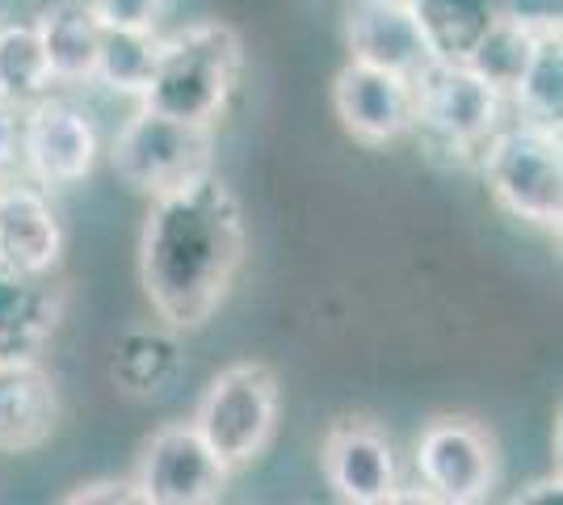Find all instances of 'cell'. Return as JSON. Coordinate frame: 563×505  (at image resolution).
<instances>
[{
  "instance_id": "1",
  "label": "cell",
  "mask_w": 563,
  "mask_h": 505,
  "mask_svg": "<svg viewBox=\"0 0 563 505\" xmlns=\"http://www.w3.org/2000/svg\"><path fill=\"white\" fill-rule=\"evenodd\" d=\"M244 211L219 173L152 198L140 232V283L161 325L194 333L211 320L244 265Z\"/></svg>"
},
{
  "instance_id": "14",
  "label": "cell",
  "mask_w": 563,
  "mask_h": 505,
  "mask_svg": "<svg viewBox=\"0 0 563 505\" xmlns=\"http://www.w3.org/2000/svg\"><path fill=\"white\" fill-rule=\"evenodd\" d=\"M59 430V387L38 359L0 362V455H34Z\"/></svg>"
},
{
  "instance_id": "11",
  "label": "cell",
  "mask_w": 563,
  "mask_h": 505,
  "mask_svg": "<svg viewBox=\"0 0 563 505\" xmlns=\"http://www.w3.org/2000/svg\"><path fill=\"white\" fill-rule=\"evenodd\" d=\"M324 481L350 505H387L399 497V463L387 430L371 417H341L324 433Z\"/></svg>"
},
{
  "instance_id": "13",
  "label": "cell",
  "mask_w": 563,
  "mask_h": 505,
  "mask_svg": "<svg viewBox=\"0 0 563 505\" xmlns=\"http://www.w3.org/2000/svg\"><path fill=\"white\" fill-rule=\"evenodd\" d=\"M345 47L353 64H371L408 80L433 64V51L408 0H353L345 9Z\"/></svg>"
},
{
  "instance_id": "21",
  "label": "cell",
  "mask_w": 563,
  "mask_h": 505,
  "mask_svg": "<svg viewBox=\"0 0 563 505\" xmlns=\"http://www.w3.org/2000/svg\"><path fill=\"white\" fill-rule=\"evenodd\" d=\"M51 89H55V76L47 68L34 22H4L0 25V97L25 110Z\"/></svg>"
},
{
  "instance_id": "6",
  "label": "cell",
  "mask_w": 563,
  "mask_h": 505,
  "mask_svg": "<svg viewBox=\"0 0 563 505\" xmlns=\"http://www.w3.org/2000/svg\"><path fill=\"white\" fill-rule=\"evenodd\" d=\"M211 127H189L181 119H168L161 110L140 106L114 135L110 165L122 186L147 194V198H161V194L181 190L186 182L211 173Z\"/></svg>"
},
{
  "instance_id": "23",
  "label": "cell",
  "mask_w": 563,
  "mask_h": 505,
  "mask_svg": "<svg viewBox=\"0 0 563 505\" xmlns=\"http://www.w3.org/2000/svg\"><path fill=\"white\" fill-rule=\"evenodd\" d=\"M173 0H93L97 18L114 30H161Z\"/></svg>"
},
{
  "instance_id": "27",
  "label": "cell",
  "mask_w": 563,
  "mask_h": 505,
  "mask_svg": "<svg viewBox=\"0 0 563 505\" xmlns=\"http://www.w3.org/2000/svg\"><path fill=\"white\" fill-rule=\"evenodd\" d=\"M555 497H560V476H551V481L526 484L521 493H514V505H526V502H555Z\"/></svg>"
},
{
  "instance_id": "5",
  "label": "cell",
  "mask_w": 563,
  "mask_h": 505,
  "mask_svg": "<svg viewBox=\"0 0 563 505\" xmlns=\"http://www.w3.org/2000/svg\"><path fill=\"white\" fill-rule=\"evenodd\" d=\"M282 387L265 362H232L198 396L189 426L202 433L228 472L257 468L278 433Z\"/></svg>"
},
{
  "instance_id": "16",
  "label": "cell",
  "mask_w": 563,
  "mask_h": 505,
  "mask_svg": "<svg viewBox=\"0 0 563 505\" xmlns=\"http://www.w3.org/2000/svg\"><path fill=\"white\" fill-rule=\"evenodd\" d=\"M34 34L43 43L55 85H93L97 47L106 34L93 0H51L34 18Z\"/></svg>"
},
{
  "instance_id": "26",
  "label": "cell",
  "mask_w": 563,
  "mask_h": 505,
  "mask_svg": "<svg viewBox=\"0 0 563 505\" xmlns=\"http://www.w3.org/2000/svg\"><path fill=\"white\" fill-rule=\"evenodd\" d=\"M18 147H22V110L0 97V173L18 165Z\"/></svg>"
},
{
  "instance_id": "9",
  "label": "cell",
  "mask_w": 563,
  "mask_h": 505,
  "mask_svg": "<svg viewBox=\"0 0 563 505\" xmlns=\"http://www.w3.org/2000/svg\"><path fill=\"white\" fill-rule=\"evenodd\" d=\"M131 481L143 505H211L228 493L232 472L189 421H168L147 438Z\"/></svg>"
},
{
  "instance_id": "4",
  "label": "cell",
  "mask_w": 563,
  "mask_h": 505,
  "mask_svg": "<svg viewBox=\"0 0 563 505\" xmlns=\"http://www.w3.org/2000/svg\"><path fill=\"white\" fill-rule=\"evenodd\" d=\"M493 202L517 223L560 232L563 223V144L555 127L509 119L479 156Z\"/></svg>"
},
{
  "instance_id": "18",
  "label": "cell",
  "mask_w": 563,
  "mask_h": 505,
  "mask_svg": "<svg viewBox=\"0 0 563 505\" xmlns=\"http://www.w3.org/2000/svg\"><path fill=\"white\" fill-rule=\"evenodd\" d=\"M433 59L463 64L471 47L505 18V0H408Z\"/></svg>"
},
{
  "instance_id": "25",
  "label": "cell",
  "mask_w": 563,
  "mask_h": 505,
  "mask_svg": "<svg viewBox=\"0 0 563 505\" xmlns=\"http://www.w3.org/2000/svg\"><path fill=\"white\" fill-rule=\"evenodd\" d=\"M505 18H517L534 30H560L563 0H505Z\"/></svg>"
},
{
  "instance_id": "15",
  "label": "cell",
  "mask_w": 563,
  "mask_h": 505,
  "mask_svg": "<svg viewBox=\"0 0 563 505\" xmlns=\"http://www.w3.org/2000/svg\"><path fill=\"white\" fill-rule=\"evenodd\" d=\"M64 316V290L0 265V362L38 359Z\"/></svg>"
},
{
  "instance_id": "2",
  "label": "cell",
  "mask_w": 563,
  "mask_h": 505,
  "mask_svg": "<svg viewBox=\"0 0 563 505\" xmlns=\"http://www.w3.org/2000/svg\"><path fill=\"white\" fill-rule=\"evenodd\" d=\"M244 73V43L228 22H194L161 34L156 68L140 106L189 127H219Z\"/></svg>"
},
{
  "instance_id": "10",
  "label": "cell",
  "mask_w": 563,
  "mask_h": 505,
  "mask_svg": "<svg viewBox=\"0 0 563 505\" xmlns=\"http://www.w3.org/2000/svg\"><path fill=\"white\" fill-rule=\"evenodd\" d=\"M332 110L341 131L362 147H387L412 135L417 119V80L383 73L371 64H345L332 80Z\"/></svg>"
},
{
  "instance_id": "8",
  "label": "cell",
  "mask_w": 563,
  "mask_h": 505,
  "mask_svg": "<svg viewBox=\"0 0 563 505\" xmlns=\"http://www.w3.org/2000/svg\"><path fill=\"white\" fill-rule=\"evenodd\" d=\"M421 497L442 505H475L496 484V442L471 417H433L412 451Z\"/></svg>"
},
{
  "instance_id": "3",
  "label": "cell",
  "mask_w": 563,
  "mask_h": 505,
  "mask_svg": "<svg viewBox=\"0 0 563 505\" xmlns=\"http://www.w3.org/2000/svg\"><path fill=\"white\" fill-rule=\"evenodd\" d=\"M505 122H509V97L496 94L467 64L433 59L417 76L412 135L421 140V152L429 161L450 168L479 165L484 147L493 144V135Z\"/></svg>"
},
{
  "instance_id": "17",
  "label": "cell",
  "mask_w": 563,
  "mask_h": 505,
  "mask_svg": "<svg viewBox=\"0 0 563 505\" xmlns=\"http://www.w3.org/2000/svg\"><path fill=\"white\" fill-rule=\"evenodd\" d=\"M181 341L177 329L168 325H135L114 341L110 354V380L118 384V392L135 396V400H152L165 396L168 387L181 380Z\"/></svg>"
},
{
  "instance_id": "7",
  "label": "cell",
  "mask_w": 563,
  "mask_h": 505,
  "mask_svg": "<svg viewBox=\"0 0 563 505\" xmlns=\"http://www.w3.org/2000/svg\"><path fill=\"white\" fill-rule=\"evenodd\" d=\"M101 131L89 110L64 97H38L22 110V161L25 177L43 190H71L97 168Z\"/></svg>"
},
{
  "instance_id": "22",
  "label": "cell",
  "mask_w": 563,
  "mask_h": 505,
  "mask_svg": "<svg viewBox=\"0 0 563 505\" xmlns=\"http://www.w3.org/2000/svg\"><path fill=\"white\" fill-rule=\"evenodd\" d=\"M539 34L542 30L517 22V18H500V22L488 25V34L471 47V55L463 64H467L479 80H488L496 94L509 97L517 89L521 73H526V64H530V55H534Z\"/></svg>"
},
{
  "instance_id": "24",
  "label": "cell",
  "mask_w": 563,
  "mask_h": 505,
  "mask_svg": "<svg viewBox=\"0 0 563 505\" xmlns=\"http://www.w3.org/2000/svg\"><path fill=\"white\" fill-rule=\"evenodd\" d=\"M64 502H68V505H143L135 481H118V476H114V481L76 484Z\"/></svg>"
},
{
  "instance_id": "12",
  "label": "cell",
  "mask_w": 563,
  "mask_h": 505,
  "mask_svg": "<svg viewBox=\"0 0 563 505\" xmlns=\"http://www.w3.org/2000/svg\"><path fill=\"white\" fill-rule=\"evenodd\" d=\"M64 219L34 182L0 186V265L30 278H51L64 262Z\"/></svg>"
},
{
  "instance_id": "20",
  "label": "cell",
  "mask_w": 563,
  "mask_h": 505,
  "mask_svg": "<svg viewBox=\"0 0 563 505\" xmlns=\"http://www.w3.org/2000/svg\"><path fill=\"white\" fill-rule=\"evenodd\" d=\"M156 51H161V30H114V25H106L101 47H97L93 85L140 101L147 80H152V68H156Z\"/></svg>"
},
{
  "instance_id": "19",
  "label": "cell",
  "mask_w": 563,
  "mask_h": 505,
  "mask_svg": "<svg viewBox=\"0 0 563 505\" xmlns=\"http://www.w3.org/2000/svg\"><path fill=\"white\" fill-rule=\"evenodd\" d=\"M509 110L517 119L539 122V127H555L563 119V39L560 30H542L534 55L526 64V73L509 94Z\"/></svg>"
}]
</instances>
